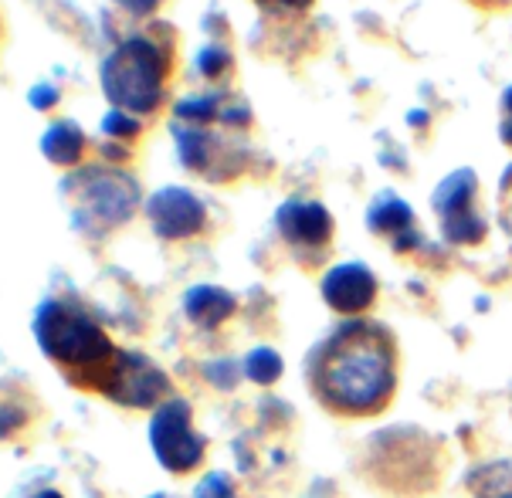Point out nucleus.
I'll return each instance as SVG.
<instances>
[{
  "label": "nucleus",
  "mask_w": 512,
  "mask_h": 498,
  "mask_svg": "<svg viewBox=\"0 0 512 498\" xmlns=\"http://www.w3.org/2000/svg\"><path fill=\"white\" fill-rule=\"evenodd\" d=\"M62 194L72 200V224L92 238L126 224L140 204L136 180L119 170H109V166H85V170L65 177Z\"/></svg>",
  "instance_id": "obj_4"
},
{
  "label": "nucleus",
  "mask_w": 512,
  "mask_h": 498,
  "mask_svg": "<svg viewBox=\"0 0 512 498\" xmlns=\"http://www.w3.org/2000/svg\"><path fill=\"white\" fill-rule=\"evenodd\" d=\"M28 99H31V106H34V109L45 112V109H51V106L58 102V89H55V85H45V82H41V85H34Z\"/></svg>",
  "instance_id": "obj_20"
},
{
  "label": "nucleus",
  "mask_w": 512,
  "mask_h": 498,
  "mask_svg": "<svg viewBox=\"0 0 512 498\" xmlns=\"http://www.w3.org/2000/svg\"><path fill=\"white\" fill-rule=\"evenodd\" d=\"M41 153H45L48 160L58 163V166L82 163L85 133L75 126V122H55V126H48L45 136H41Z\"/></svg>",
  "instance_id": "obj_13"
},
{
  "label": "nucleus",
  "mask_w": 512,
  "mask_h": 498,
  "mask_svg": "<svg viewBox=\"0 0 512 498\" xmlns=\"http://www.w3.org/2000/svg\"><path fill=\"white\" fill-rule=\"evenodd\" d=\"M245 373H248V380L262 383V387H272V383L282 377V360H279V353H275V349H268V346L251 349L248 360H245Z\"/></svg>",
  "instance_id": "obj_15"
},
{
  "label": "nucleus",
  "mask_w": 512,
  "mask_h": 498,
  "mask_svg": "<svg viewBox=\"0 0 512 498\" xmlns=\"http://www.w3.org/2000/svg\"><path fill=\"white\" fill-rule=\"evenodd\" d=\"M502 143L512 146V85L502 92V126H499Z\"/></svg>",
  "instance_id": "obj_21"
},
{
  "label": "nucleus",
  "mask_w": 512,
  "mask_h": 498,
  "mask_svg": "<svg viewBox=\"0 0 512 498\" xmlns=\"http://www.w3.org/2000/svg\"><path fill=\"white\" fill-rule=\"evenodd\" d=\"M262 4H279V7H295V11H299V7H309L312 0H262Z\"/></svg>",
  "instance_id": "obj_23"
},
{
  "label": "nucleus",
  "mask_w": 512,
  "mask_h": 498,
  "mask_svg": "<svg viewBox=\"0 0 512 498\" xmlns=\"http://www.w3.org/2000/svg\"><path fill=\"white\" fill-rule=\"evenodd\" d=\"M34 339H38L41 353L51 363L68 366L75 377L82 370L99 373L116 356V346L109 343L99 322L85 309L62 299H45L38 305V312H34Z\"/></svg>",
  "instance_id": "obj_2"
},
{
  "label": "nucleus",
  "mask_w": 512,
  "mask_h": 498,
  "mask_svg": "<svg viewBox=\"0 0 512 498\" xmlns=\"http://www.w3.org/2000/svg\"><path fill=\"white\" fill-rule=\"evenodd\" d=\"M89 387L102 390L106 397L126 407H153L167 393V377L146 356L116 349V356L89 377Z\"/></svg>",
  "instance_id": "obj_6"
},
{
  "label": "nucleus",
  "mask_w": 512,
  "mask_h": 498,
  "mask_svg": "<svg viewBox=\"0 0 512 498\" xmlns=\"http://www.w3.org/2000/svg\"><path fill=\"white\" fill-rule=\"evenodd\" d=\"M102 129H106V136H112V139H133L140 133V119L129 116L123 109H112L109 116L102 119Z\"/></svg>",
  "instance_id": "obj_17"
},
{
  "label": "nucleus",
  "mask_w": 512,
  "mask_h": 498,
  "mask_svg": "<svg viewBox=\"0 0 512 498\" xmlns=\"http://www.w3.org/2000/svg\"><path fill=\"white\" fill-rule=\"evenodd\" d=\"M275 227L292 248L299 251H323L333 238V217L316 200H285L275 214Z\"/></svg>",
  "instance_id": "obj_9"
},
{
  "label": "nucleus",
  "mask_w": 512,
  "mask_h": 498,
  "mask_svg": "<svg viewBox=\"0 0 512 498\" xmlns=\"http://www.w3.org/2000/svg\"><path fill=\"white\" fill-rule=\"evenodd\" d=\"M468 488L475 498H512V461L479 465L468 475Z\"/></svg>",
  "instance_id": "obj_14"
},
{
  "label": "nucleus",
  "mask_w": 512,
  "mask_h": 498,
  "mask_svg": "<svg viewBox=\"0 0 512 498\" xmlns=\"http://www.w3.org/2000/svg\"><path fill=\"white\" fill-rule=\"evenodd\" d=\"M119 7H126L129 14H153L156 7H160V0H116Z\"/></svg>",
  "instance_id": "obj_22"
},
{
  "label": "nucleus",
  "mask_w": 512,
  "mask_h": 498,
  "mask_svg": "<svg viewBox=\"0 0 512 498\" xmlns=\"http://www.w3.org/2000/svg\"><path fill=\"white\" fill-rule=\"evenodd\" d=\"M323 299L329 309L343 312V316H357V312H367L373 299H377V278L360 261L336 265L323 278Z\"/></svg>",
  "instance_id": "obj_10"
},
{
  "label": "nucleus",
  "mask_w": 512,
  "mask_h": 498,
  "mask_svg": "<svg viewBox=\"0 0 512 498\" xmlns=\"http://www.w3.org/2000/svg\"><path fill=\"white\" fill-rule=\"evenodd\" d=\"M475 190H479V180H475L472 170H455L451 177L438 183L435 204L438 211V224L441 234L451 244H479L485 238V221L482 214L475 211Z\"/></svg>",
  "instance_id": "obj_7"
},
{
  "label": "nucleus",
  "mask_w": 512,
  "mask_h": 498,
  "mask_svg": "<svg viewBox=\"0 0 512 498\" xmlns=\"http://www.w3.org/2000/svg\"><path fill=\"white\" fill-rule=\"evenodd\" d=\"M197 498H231V482L224 475H207L197 485Z\"/></svg>",
  "instance_id": "obj_19"
},
{
  "label": "nucleus",
  "mask_w": 512,
  "mask_h": 498,
  "mask_svg": "<svg viewBox=\"0 0 512 498\" xmlns=\"http://www.w3.org/2000/svg\"><path fill=\"white\" fill-rule=\"evenodd\" d=\"M499 221H502V227H506V234L512 241V166L499 183Z\"/></svg>",
  "instance_id": "obj_18"
},
{
  "label": "nucleus",
  "mask_w": 512,
  "mask_h": 498,
  "mask_svg": "<svg viewBox=\"0 0 512 498\" xmlns=\"http://www.w3.org/2000/svg\"><path fill=\"white\" fill-rule=\"evenodd\" d=\"M170 55L153 38L136 34L116 45L102 61V92L123 112H153L163 99Z\"/></svg>",
  "instance_id": "obj_3"
},
{
  "label": "nucleus",
  "mask_w": 512,
  "mask_h": 498,
  "mask_svg": "<svg viewBox=\"0 0 512 498\" xmlns=\"http://www.w3.org/2000/svg\"><path fill=\"white\" fill-rule=\"evenodd\" d=\"M146 217L163 241H184L204 227V204L184 187H163L146 200Z\"/></svg>",
  "instance_id": "obj_8"
},
{
  "label": "nucleus",
  "mask_w": 512,
  "mask_h": 498,
  "mask_svg": "<svg viewBox=\"0 0 512 498\" xmlns=\"http://www.w3.org/2000/svg\"><path fill=\"white\" fill-rule=\"evenodd\" d=\"M31 498H62L58 492H51V488H45V492H38V495H31Z\"/></svg>",
  "instance_id": "obj_24"
},
{
  "label": "nucleus",
  "mask_w": 512,
  "mask_h": 498,
  "mask_svg": "<svg viewBox=\"0 0 512 498\" xmlns=\"http://www.w3.org/2000/svg\"><path fill=\"white\" fill-rule=\"evenodd\" d=\"M150 448L167 471L187 475L201 465L204 458V438H197L190 427V404L180 397L167 400L163 407H156L150 417Z\"/></svg>",
  "instance_id": "obj_5"
},
{
  "label": "nucleus",
  "mask_w": 512,
  "mask_h": 498,
  "mask_svg": "<svg viewBox=\"0 0 512 498\" xmlns=\"http://www.w3.org/2000/svg\"><path fill=\"white\" fill-rule=\"evenodd\" d=\"M184 312L194 326L218 329L221 322L234 312V295L224 292V288H218V285H194L184 295Z\"/></svg>",
  "instance_id": "obj_12"
},
{
  "label": "nucleus",
  "mask_w": 512,
  "mask_h": 498,
  "mask_svg": "<svg viewBox=\"0 0 512 498\" xmlns=\"http://www.w3.org/2000/svg\"><path fill=\"white\" fill-rule=\"evenodd\" d=\"M306 377L329 414L377 417L397 390V343L380 322H343L309 353Z\"/></svg>",
  "instance_id": "obj_1"
},
{
  "label": "nucleus",
  "mask_w": 512,
  "mask_h": 498,
  "mask_svg": "<svg viewBox=\"0 0 512 498\" xmlns=\"http://www.w3.org/2000/svg\"><path fill=\"white\" fill-rule=\"evenodd\" d=\"M367 224H370V231L394 241L397 251H407L421 241V234L414 231V211L397 194H380L373 200L367 211Z\"/></svg>",
  "instance_id": "obj_11"
},
{
  "label": "nucleus",
  "mask_w": 512,
  "mask_h": 498,
  "mask_svg": "<svg viewBox=\"0 0 512 498\" xmlns=\"http://www.w3.org/2000/svg\"><path fill=\"white\" fill-rule=\"evenodd\" d=\"M231 68V55H228V48H221V45H207L197 51V72L207 75V78H218L224 75Z\"/></svg>",
  "instance_id": "obj_16"
}]
</instances>
